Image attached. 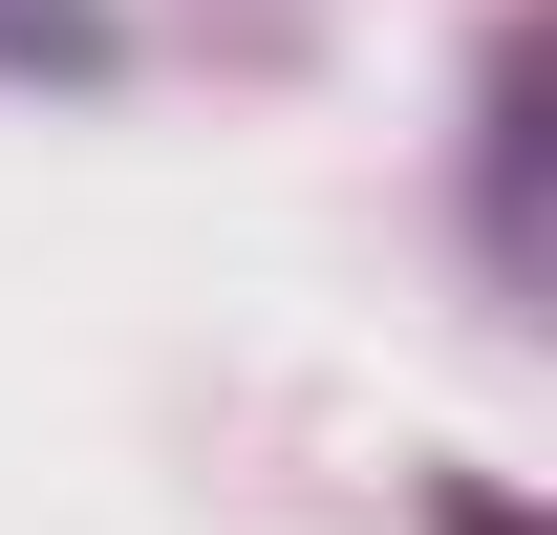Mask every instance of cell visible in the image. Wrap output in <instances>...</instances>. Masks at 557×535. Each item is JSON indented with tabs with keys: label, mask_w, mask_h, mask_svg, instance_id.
<instances>
[{
	"label": "cell",
	"mask_w": 557,
	"mask_h": 535,
	"mask_svg": "<svg viewBox=\"0 0 557 535\" xmlns=\"http://www.w3.org/2000/svg\"><path fill=\"white\" fill-rule=\"evenodd\" d=\"M0 65H22V86H86V65H108V0H0Z\"/></svg>",
	"instance_id": "obj_1"
},
{
	"label": "cell",
	"mask_w": 557,
	"mask_h": 535,
	"mask_svg": "<svg viewBox=\"0 0 557 535\" xmlns=\"http://www.w3.org/2000/svg\"><path fill=\"white\" fill-rule=\"evenodd\" d=\"M450 535H515V514H493V493H472V514H450Z\"/></svg>",
	"instance_id": "obj_2"
}]
</instances>
